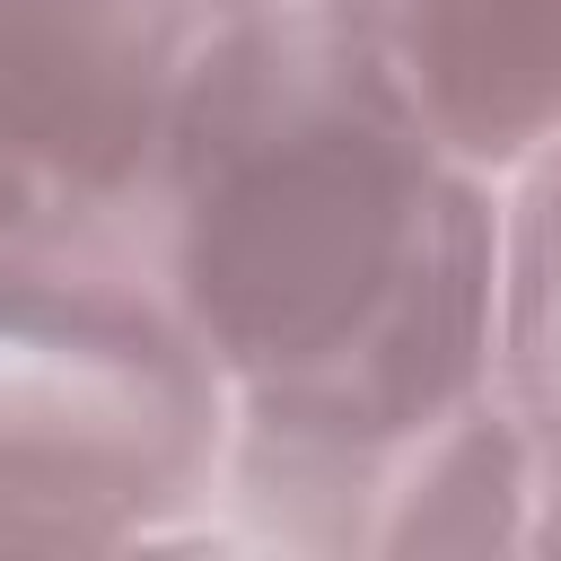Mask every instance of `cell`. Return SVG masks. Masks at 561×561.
<instances>
[{
	"mask_svg": "<svg viewBox=\"0 0 561 561\" xmlns=\"http://www.w3.org/2000/svg\"><path fill=\"white\" fill-rule=\"evenodd\" d=\"M289 0H0V123L79 228L149 237Z\"/></svg>",
	"mask_w": 561,
	"mask_h": 561,
	"instance_id": "obj_3",
	"label": "cell"
},
{
	"mask_svg": "<svg viewBox=\"0 0 561 561\" xmlns=\"http://www.w3.org/2000/svg\"><path fill=\"white\" fill-rule=\"evenodd\" d=\"M149 263L228 394L219 491L403 447L491 394L500 193L289 0L158 202Z\"/></svg>",
	"mask_w": 561,
	"mask_h": 561,
	"instance_id": "obj_1",
	"label": "cell"
},
{
	"mask_svg": "<svg viewBox=\"0 0 561 561\" xmlns=\"http://www.w3.org/2000/svg\"><path fill=\"white\" fill-rule=\"evenodd\" d=\"M79 219L53 202V184H44V167L18 149V131L0 123V254H18V245H44V237H70Z\"/></svg>",
	"mask_w": 561,
	"mask_h": 561,
	"instance_id": "obj_7",
	"label": "cell"
},
{
	"mask_svg": "<svg viewBox=\"0 0 561 561\" xmlns=\"http://www.w3.org/2000/svg\"><path fill=\"white\" fill-rule=\"evenodd\" d=\"M500 403L561 456V175L500 193Z\"/></svg>",
	"mask_w": 561,
	"mask_h": 561,
	"instance_id": "obj_6",
	"label": "cell"
},
{
	"mask_svg": "<svg viewBox=\"0 0 561 561\" xmlns=\"http://www.w3.org/2000/svg\"><path fill=\"white\" fill-rule=\"evenodd\" d=\"M535 552H561V456H543V491H535Z\"/></svg>",
	"mask_w": 561,
	"mask_h": 561,
	"instance_id": "obj_8",
	"label": "cell"
},
{
	"mask_svg": "<svg viewBox=\"0 0 561 561\" xmlns=\"http://www.w3.org/2000/svg\"><path fill=\"white\" fill-rule=\"evenodd\" d=\"M324 44L465 175H561V0H307Z\"/></svg>",
	"mask_w": 561,
	"mask_h": 561,
	"instance_id": "obj_4",
	"label": "cell"
},
{
	"mask_svg": "<svg viewBox=\"0 0 561 561\" xmlns=\"http://www.w3.org/2000/svg\"><path fill=\"white\" fill-rule=\"evenodd\" d=\"M535 491H543V447L491 386L482 403L412 430L386 456L298 482H245L228 500L263 543L421 561V552H535Z\"/></svg>",
	"mask_w": 561,
	"mask_h": 561,
	"instance_id": "obj_5",
	"label": "cell"
},
{
	"mask_svg": "<svg viewBox=\"0 0 561 561\" xmlns=\"http://www.w3.org/2000/svg\"><path fill=\"white\" fill-rule=\"evenodd\" d=\"M219 465L228 394L149 237L70 228L0 254V552L175 543Z\"/></svg>",
	"mask_w": 561,
	"mask_h": 561,
	"instance_id": "obj_2",
	"label": "cell"
}]
</instances>
